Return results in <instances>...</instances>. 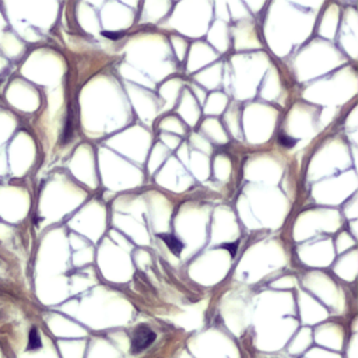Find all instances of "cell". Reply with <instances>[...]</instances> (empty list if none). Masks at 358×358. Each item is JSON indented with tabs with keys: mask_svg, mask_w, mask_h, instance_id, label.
Listing matches in <instances>:
<instances>
[{
	"mask_svg": "<svg viewBox=\"0 0 358 358\" xmlns=\"http://www.w3.org/2000/svg\"><path fill=\"white\" fill-rule=\"evenodd\" d=\"M155 340V333L145 324H140L134 329L133 336H131V345L130 351L131 354L141 352L147 347H150Z\"/></svg>",
	"mask_w": 358,
	"mask_h": 358,
	"instance_id": "cell-1",
	"label": "cell"
},
{
	"mask_svg": "<svg viewBox=\"0 0 358 358\" xmlns=\"http://www.w3.org/2000/svg\"><path fill=\"white\" fill-rule=\"evenodd\" d=\"M159 238L165 242V245L169 248V250L173 253V255H180L182 250L185 249V245L183 242L176 238L175 235H171V234H161Z\"/></svg>",
	"mask_w": 358,
	"mask_h": 358,
	"instance_id": "cell-2",
	"label": "cell"
},
{
	"mask_svg": "<svg viewBox=\"0 0 358 358\" xmlns=\"http://www.w3.org/2000/svg\"><path fill=\"white\" fill-rule=\"evenodd\" d=\"M74 133V123H73V112L69 110L67 119H66V124H64V130H63V143H67L71 140Z\"/></svg>",
	"mask_w": 358,
	"mask_h": 358,
	"instance_id": "cell-3",
	"label": "cell"
},
{
	"mask_svg": "<svg viewBox=\"0 0 358 358\" xmlns=\"http://www.w3.org/2000/svg\"><path fill=\"white\" fill-rule=\"evenodd\" d=\"M278 143H280V145H282L285 148H292L296 144V140L289 137V136H287V134H284V133H281L278 136Z\"/></svg>",
	"mask_w": 358,
	"mask_h": 358,
	"instance_id": "cell-4",
	"label": "cell"
},
{
	"mask_svg": "<svg viewBox=\"0 0 358 358\" xmlns=\"http://www.w3.org/2000/svg\"><path fill=\"white\" fill-rule=\"evenodd\" d=\"M29 348H38L41 345V341H39V336H38V331L35 329L31 330L29 333V343H28Z\"/></svg>",
	"mask_w": 358,
	"mask_h": 358,
	"instance_id": "cell-5",
	"label": "cell"
},
{
	"mask_svg": "<svg viewBox=\"0 0 358 358\" xmlns=\"http://www.w3.org/2000/svg\"><path fill=\"white\" fill-rule=\"evenodd\" d=\"M102 35H103L105 38H109V39L116 41V39L123 38V36H124V32H122V31H117V32H115V31H113V32H112V31H103Z\"/></svg>",
	"mask_w": 358,
	"mask_h": 358,
	"instance_id": "cell-6",
	"label": "cell"
},
{
	"mask_svg": "<svg viewBox=\"0 0 358 358\" xmlns=\"http://www.w3.org/2000/svg\"><path fill=\"white\" fill-rule=\"evenodd\" d=\"M236 246H238V243H225V245H222V248L228 249L231 252V255L236 253Z\"/></svg>",
	"mask_w": 358,
	"mask_h": 358,
	"instance_id": "cell-7",
	"label": "cell"
}]
</instances>
